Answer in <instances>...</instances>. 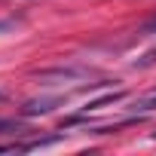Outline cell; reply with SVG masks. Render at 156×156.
Here are the masks:
<instances>
[{
    "label": "cell",
    "mask_w": 156,
    "mask_h": 156,
    "mask_svg": "<svg viewBox=\"0 0 156 156\" xmlns=\"http://www.w3.org/2000/svg\"><path fill=\"white\" fill-rule=\"evenodd\" d=\"M147 31H156V19H153V22H147Z\"/></svg>",
    "instance_id": "obj_6"
},
{
    "label": "cell",
    "mask_w": 156,
    "mask_h": 156,
    "mask_svg": "<svg viewBox=\"0 0 156 156\" xmlns=\"http://www.w3.org/2000/svg\"><path fill=\"white\" fill-rule=\"evenodd\" d=\"M153 138H156V132H153Z\"/></svg>",
    "instance_id": "obj_9"
},
{
    "label": "cell",
    "mask_w": 156,
    "mask_h": 156,
    "mask_svg": "<svg viewBox=\"0 0 156 156\" xmlns=\"http://www.w3.org/2000/svg\"><path fill=\"white\" fill-rule=\"evenodd\" d=\"M58 104H64V98H31V101H25V107H22V113L25 116H40V113H49V110H55Z\"/></svg>",
    "instance_id": "obj_2"
},
{
    "label": "cell",
    "mask_w": 156,
    "mask_h": 156,
    "mask_svg": "<svg viewBox=\"0 0 156 156\" xmlns=\"http://www.w3.org/2000/svg\"><path fill=\"white\" fill-rule=\"evenodd\" d=\"M92 76L89 67H49V70H37V80L43 83H70V80H86Z\"/></svg>",
    "instance_id": "obj_1"
},
{
    "label": "cell",
    "mask_w": 156,
    "mask_h": 156,
    "mask_svg": "<svg viewBox=\"0 0 156 156\" xmlns=\"http://www.w3.org/2000/svg\"><path fill=\"white\" fill-rule=\"evenodd\" d=\"M3 98H6V95H3V92H0V101H3Z\"/></svg>",
    "instance_id": "obj_8"
},
{
    "label": "cell",
    "mask_w": 156,
    "mask_h": 156,
    "mask_svg": "<svg viewBox=\"0 0 156 156\" xmlns=\"http://www.w3.org/2000/svg\"><path fill=\"white\" fill-rule=\"evenodd\" d=\"M129 110H135V113H150V110H156V89L138 95V98L129 104Z\"/></svg>",
    "instance_id": "obj_3"
},
{
    "label": "cell",
    "mask_w": 156,
    "mask_h": 156,
    "mask_svg": "<svg viewBox=\"0 0 156 156\" xmlns=\"http://www.w3.org/2000/svg\"><path fill=\"white\" fill-rule=\"evenodd\" d=\"M126 98V92L119 89V92H107L104 98H98V101H89L86 104V110H98V107H107V104H116V101H122Z\"/></svg>",
    "instance_id": "obj_4"
},
{
    "label": "cell",
    "mask_w": 156,
    "mask_h": 156,
    "mask_svg": "<svg viewBox=\"0 0 156 156\" xmlns=\"http://www.w3.org/2000/svg\"><path fill=\"white\" fill-rule=\"evenodd\" d=\"M22 122L19 119H0V132H19Z\"/></svg>",
    "instance_id": "obj_5"
},
{
    "label": "cell",
    "mask_w": 156,
    "mask_h": 156,
    "mask_svg": "<svg viewBox=\"0 0 156 156\" xmlns=\"http://www.w3.org/2000/svg\"><path fill=\"white\" fill-rule=\"evenodd\" d=\"M9 25H12V22H0V31H6V28H9Z\"/></svg>",
    "instance_id": "obj_7"
}]
</instances>
